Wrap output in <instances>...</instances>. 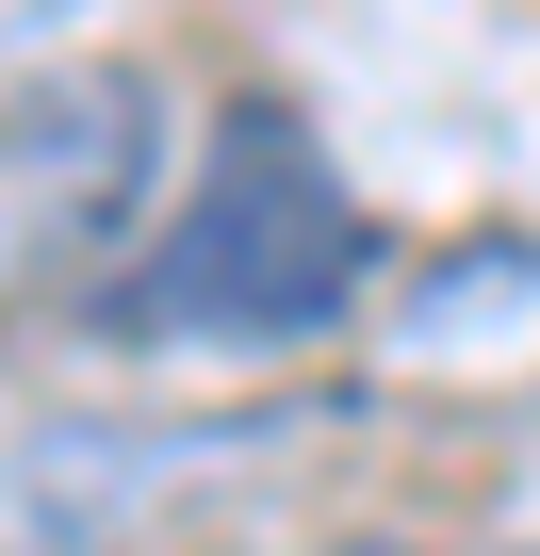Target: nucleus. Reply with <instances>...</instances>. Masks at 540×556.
<instances>
[{
	"label": "nucleus",
	"mask_w": 540,
	"mask_h": 556,
	"mask_svg": "<svg viewBox=\"0 0 540 556\" xmlns=\"http://www.w3.org/2000/svg\"><path fill=\"white\" fill-rule=\"evenodd\" d=\"M377 278L361 197L328 180V148L279 99H229L197 148V197L164 213V245L99 295L115 344H197V361H262V344H328Z\"/></svg>",
	"instance_id": "obj_1"
},
{
	"label": "nucleus",
	"mask_w": 540,
	"mask_h": 556,
	"mask_svg": "<svg viewBox=\"0 0 540 556\" xmlns=\"http://www.w3.org/2000/svg\"><path fill=\"white\" fill-rule=\"evenodd\" d=\"M148 180H164V83L148 66H34L0 99V295L115 262Z\"/></svg>",
	"instance_id": "obj_2"
},
{
	"label": "nucleus",
	"mask_w": 540,
	"mask_h": 556,
	"mask_svg": "<svg viewBox=\"0 0 540 556\" xmlns=\"http://www.w3.org/2000/svg\"><path fill=\"white\" fill-rule=\"evenodd\" d=\"M66 17H83V0H0V66H34V50L66 34Z\"/></svg>",
	"instance_id": "obj_3"
},
{
	"label": "nucleus",
	"mask_w": 540,
	"mask_h": 556,
	"mask_svg": "<svg viewBox=\"0 0 540 556\" xmlns=\"http://www.w3.org/2000/svg\"><path fill=\"white\" fill-rule=\"evenodd\" d=\"M393 556H410V540H393ZM459 556H540V540H459Z\"/></svg>",
	"instance_id": "obj_4"
}]
</instances>
